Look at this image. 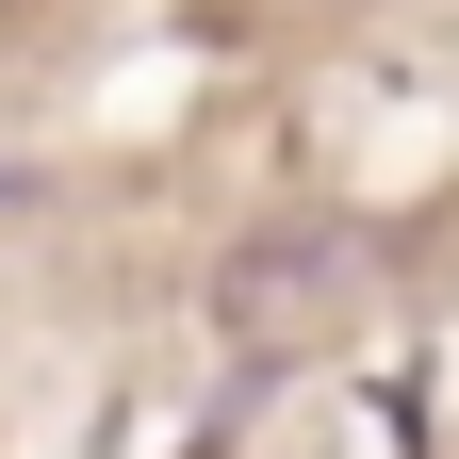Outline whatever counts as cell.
Segmentation results:
<instances>
[{
  "instance_id": "1",
  "label": "cell",
  "mask_w": 459,
  "mask_h": 459,
  "mask_svg": "<svg viewBox=\"0 0 459 459\" xmlns=\"http://www.w3.org/2000/svg\"><path fill=\"white\" fill-rule=\"evenodd\" d=\"M344 263H361V247H344L328 213H279V230H247V247L213 263V328L230 344H279L312 296H344Z\"/></svg>"
},
{
  "instance_id": "2",
  "label": "cell",
  "mask_w": 459,
  "mask_h": 459,
  "mask_svg": "<svg viewBox=\"0 0 459 459\" xmlns=\"http://www.w3.org/2000/svg\"><path fill=\"white\" fill-rule=\"evenodd\" d=\"M0 197H17V181H0Z\"/></svg>"
}]
</instances>
